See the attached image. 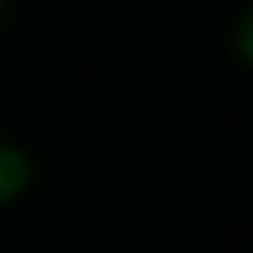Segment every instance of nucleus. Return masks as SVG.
I'll return each mask as SVG.
<instances>
[{"label":"nucleus","instance_id":"f257e3e1","mask_svg":"<svg viewBox=\"0 0 253 253\" xmlns=\"http://www.w3.org/2000/svg\"><path fill=\"white\" fill-rule=\"evenodd\" d=\"M32 182V158L20 150V146H8L0 142V206L16 202Z\"/></svg>","mask_w":253,"mask_h":253},{"label":"nucleus","instance_id":"f03ea898","mask_svg":"<svg viewBox=\"0 0 253 253\" xmlns=\"http://www.w3.org/2000/svg\"><path fill=\"white\" fill-rule=\"evenodd\" d=\"M249 24H253V16L245 12V16H241V24H237V40H241V59H249V55H253V47H249Z\"/></svg>","mask_w":253,"mask_h":253},{"label":"nucleus","instance_id":"7ed1b4c3","mask_svg":"<svg viewBox=\"0 0 253 253\" xmlns=\"http://www.w3.org/2000/svg\"><path fill=\"white\" fill-rule=\"evenodd\" d=\"M4 4H8V0H0V12H4Z\"/></svg>","mask_w":253,"mask_h":253}]
</instances>
